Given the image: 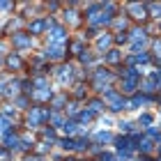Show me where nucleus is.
I'll return each instance as SVG.
<instances>
[{
    "instance_id": "obj_1",
    "label": "nucleus",
    "mask_w": 161,
    "mask_h": 161,
    "mask_svg": "<svg viewBox=\"0 0 161 161\" xmlns=\"http://www.w3.org/2000/svg\"><path fill=\"white\" fill-rule=\"evenodd\" d=\"M12 42L16 44L19 48H25V46H30V37H25V35H14Z\"/></svg>"
},
{
    "instance_id": "obj_2",
    "label": "nucleus",
    "mask_w": 161,
    "mask_h": 161,
    "mask_svg": "<svg viewBox=\"0 0 161 161\" xmlns=\"http://www.w3.org/2000/svg\"><path fill=\"white\" fill-rule=\"evenodd\" d=\"M46 55H51V58H60V55H62V46H51V48L46 51Z\"/></svg>"
},
{
    "instance_id": "obj_3",
    "label": "nucleus",
    "mask_w": 161,
    "mask_h": 161,
    "mask_svg": "<svg viewBox=\"0 0 161 161\" xmlns=\"http://www.w3.org/2000/svg\"><path fill=\"white\" fill-rule=\"evenodd\" d=\"M5 143H7V147H16L19 138H16V136H9V134H7V136H5Z\"/></svg>"
},
{
    "instance_id": "obj_4",
    "label": "nucleus",
    "mask_w": 161,
    "mask_h": 161,
    "mask_svg": "<svg viewBox=\"0 0 161 161\" xmlns=\"http://www.w3.org/2000/svg\"><path fill=\"white\" fill-rule=\"evenodd\" d=\"M51 39H53V42H62V39H64V32L60 30V28H55V30H53V37H51Z\"/></svg>"
},
{
    "instance_id": "obj_5",
    "label": "nucleus",
    "mask_w": 161,
    "mask_h": 161,
    "mask_svg": "<svg viewBox=\"0 0 161 161\" xmlns=\"http://www.w3.org/2000/svg\"><path fill=\"white\" fill-rule=\"evenodd\" d=\"M147 101H150L147 97H134V101H131V106L136 108V106H141V104H147Z\"/></svg>"
},
{
    "instance_id": "obj_6",
    "label": "nucleus",
    "mask_w": 161,
    "mask_h": 161,
    "mask_svg": "<svg viewBox=\"0 0 161 161\" xmlns=\"http://www.w3.org/2000/svg\"><path fill=\"white\" fill-rule=\"evenodd\" d=\"M42 28H46V21H35L32 23V32H39Z\"/></svg>"
},
{
    "instance_id": "obj_7",
    "label": "nucleus",
    "mask_w": 161,
    "mask_h": 161,
    "mask_svg": "<svg viewBox=\"0 0 161 161\" xmlns=\"http://www.w3.org/2000/svg\"><path fill=\"white\" fill-rule=\"evenodd\" d=\"M138 147H141L143 152H150V150H152V143H150V141H141V145H138Z\"/></svg>"
},
{
    "instance_id": "obj_8",
    "label": "nucleus",
    "mask_w": 161,
    "mask_h": 161,
    "mask_svg": "<svg viewBox=\"0 0 161 161\" xmlns=\"http://www.w3.org/2000/svg\"><path fill=\"white\" fill-rule=\"evenodd\" d=\"M7 62H9V67H19V64H21L19 55H12V58H9V60H7Z\"/></svg>"
},
{
    "instance_id": "obj_9",
    "label": "nucleus",
    "mask_w": 161,
    "mask_h": 161,
    "mask_svg": "<svg viewBox=\"0 0 161 161\" xmlns=\"http://www.w3.org/2000/svg\"><path fill=\"white\" fill-rule=\"evenodd\" d=\"M60 145H62L64 150H74V147H76V143H74V141H62Z\"/></svg>"
},
{
    "instance_id": "obj_10",
    "label": "nucleus",
    "mask_w": 161,
    "mask_h": 161,
    "mask_svg": "<svg viewBox=\"0 0 161 161\" xmlns=\"http://www.w3.org/2000/svg\"><path fill=\"white\" fill-rule=\"evenodd\" d=\"M97 78H99V80H108V78H111V74H108V71H104V69H99Z\"/></svg>"
},
{
    "instance_id": "obj_11",
    "label": "nucleus",
    "mask_w": 161,
    "mask_h": 161,
    "mask_svg": "<svg viewBox=\"0 0 161 161\" xmlns=\"http://www.w3.org/2000/svg\"><path fill=\"white\" fill-rule=\"evenodd\" d=\"M64 131H67V134H74V131H76V124H74V122H67V124H64Z\"/></svg>"
},
{
    "instance_id": "obj_12",
    "label": "nucleus",
    "mask_w": 161,
    "mask_h": 161,
    "mask_svg": "<svg viewBox=\"0 0 161 161\" xmlns=\"http://www.w3.org/2000/svg\"><path fill=\"white\" fill-rule=\"evenodd\" d=\"M129 9L134 12V14H138V16H143V7H138V5H131Z\"/></svg>"
},
{
    "instance_id": "obj_13",
    "label": "nucleus",
    "mask_w": 161,
    "mask_h": 161,
    "mask_svg": "<svg viewBox=\"0 0 161 161\" xmlns=\"http://www.w3.org/2000/svg\"><path fill=\"white\" fill-rule=\"evenodd\" d=\"M97 141H101V143H104V141H111V134H104V131H101V134L97 136Z\"/></svg>"
},
{
    "instance_id": "obj_14",
    "label": "nucleus",
    "mask_w": 161,
    "mask_h": 161,
    "mask_svg": "<svg viewBox=\"0 0 161 161\" xmlns=\"http://www.w3.org/2000/svg\"><path fill=\"white\" fill-rule=\"evenodd\" d=\"M90 118H92V113H80V115H78V120H80V122H87Z\"/></svg>"
},
{
    "instance_id": "obj_15",
    "label": "nucleus",
    "mask_w": 161,
    "mask_h": 161,
    "mask_svg": "<svg viewBox=\"0 0 161 161\" xmlns=\"http://www.w3.org/2000/svg\"><path fill=\"white\" fill-rule=\"evenodd\" d=\"M141 122L145 124V127H147V124H152V118H150V115H143V118H141Z\"/></svg>"
},
{
    "instance_id": "obj_16",
    "label": "nucleus",
    "mask_w": 161,
    "mask_h": 161,
    "mask_svg": "<svg viewBox=\"0 0 161 161\" xmlns=\"http://www.w3.org/2000/svg\"><path fill=\"white\" fill-rule=\"evenodd\" d=\"M51 120H53L55 124H60V122H62V118H60V115H58V113H53V115H51Z\"/></svg>"
},
{
    "instance_id": "obj_17",
    "label": "nucleus",
    "mask_w": 161,
    "mask_h": 161,
    "mask_svg": "<svg viewBox=\"0 0 161 161\" xmlns=\"http://www.w3.org/2000/svg\"><path fill=\"white\" fill-rule=\"evenodd\" d=\"M120 129H124V131H129V129H131V124H129V122H120Z\"/></svg>"
},
{
    "instance_id": "obj_18",
    "label": "nucleus",
    "mask_w": 161,
    "mask_h": 161,
    "mask_svg": "<svg viewBox=\"0 0 161 161\" xmlns=\"http://www.w3.org/2000/svg\"><path fill=\"white\" fill-rule=\"evenodd\" d=\"M92 111H94V113L101 111V104H99V101H94V104H92Z\"/></svg>"
},
{
    "instance_id": "obj_19",
    "label": "nucleus",
    "mask_w": 161,
    "mask_h": 161,
    "mask_svg": "<svg viewBox=\"0 0 161 161\" xmlns=\"http://www.w3.org/2000/svg\"><path fill=\"white\" fill-rule=\"evenodd\" d=\"M104 161H115V157H108V154H106V157H104Z\"/></svg>"
}]
</instances>
